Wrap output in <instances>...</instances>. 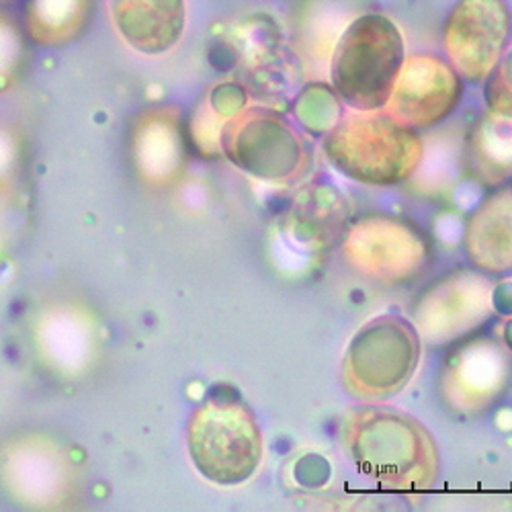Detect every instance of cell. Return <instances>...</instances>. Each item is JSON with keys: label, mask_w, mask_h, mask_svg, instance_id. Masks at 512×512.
I'll return each instance as SVG.
<instances>
[{"label": "cell", "mask_w": 512, "mask_h": 512, "mask_svg": "<svg viewBox=\"0 0 512 512\" xmlns=\"http://www.w3.org/2000/svg\"><path fill=\"white\" fill-rule=\"evenodd\" d=\"M347 437L357 467L381 488L416 492L435 484V441L410 414L386 406L361 408L351 418Z\"/></svg>", "instance_id": "1"}, {"label": "cell", "mask_w": 512, "mask_h": 512, "mask_svg": "<svg viewBox=\"0 0 512 512\" xmlns=\"http://www.w3.org/2000/svg\"><path fill=\"white\" fill-rule=\"evenodd\" d=\"M406 62L398 25L383 15H361L340 35L330 80L338 97L357 111L388 105Z\"/></svg>", "instance_id": "2"}, {"label": "cell", "mask_w": 512, "mask_h": 512, "mask_svg": "<svg viewBox=\"0 0 512 512\" xmlns=\"http://www.w3.org/2000/svg\"><path fill=\"white\" fill-rule=\"evenodd\" d=\"M330 160L371 185L406 181L420 164L422 144L412 127L386 111H359L340 121L326 140Z\"/></svg>", "instance_id": "3"}, {"label": "cell", "mask_w": 512, "mask_h": 512, "mask_svg": "<svg viewBox=\"0 0 512 512\" xmlns=\"http://www.w3.org/2000/svg\"><path fill=\"white\" fill-rule=\"evenodd\" d=\"M420 334L414 324L396 316H379L355 336L347 353V386L367 400L398 394L416 371Z\"/></svg>", "instance_id": "4"}, {"label": "cell", "mask_w": 512, "mask_h": 512, "mask_svg": "<svg viewBox=\"0 0 512 512\" xmlns=\"http://www.w3.org/2000/svg\"><path fill=\"white\" fill-rule=\"evenodd\" d=\"M512 359L496 338L469 334L445 357L439 392L445 406L459 416H478L508 390Z\"/></svg>", "instance_id": "5"}, {"label": "cell", "mask_w": 512, "mask_h": 512, "mask_svg": "<svg viewBox=\"0 0 512 512\" xmlns=\"http://www.w3.org/2000/svg\"><path fill=\"white\" fill-rule=\"evenodd\" d=\"M347 244L353 265L365 277L402 285L422 275L431 263V244L402 218L375 216L355 226Z\"/></svg>", "instance_id": "6"}, {"label": "cell", "mask_w": 512, "mask_h": 512, "mask_svg": "<svg viewBox=\"0 0 512 512\" xmlns=\"http://www.w3.org/2000/svg\"><path fill=\"white\" fill-rule=\"evenodd\" d=\"M512 13L504 0H459L445 23V50L469 82H484L506 54Z\"/></svg>", "instance_id": "7"}, {"label": "cell", "mask_w": 512, "mask_h": 512, "mask_svg": "<svg viewBox=\"0 0 512 512\" xmlns=\"http://www.w3.org/2000/svg\"><path fill=\"white\" fill-rule=\"evenodd\" d=\"M492 312L490 283L476 271H453L426 289L412 308L418 334L431 343H453L474 334Z\"/></svg>", "instance_id": "8"}, {"label": "cell", "mask_w": 512, "mask_h": 512, "mask_svg": "<svg viewBox=\"0 0 512 512\" xmlns=\"http://www.w3.org/2000/svg\"><path fill=\"white\" fill-rule=\"evenodd\" d=\"M461 95V74L451 62L418 54L404 62L392 97L383 111L412 130H424L449 117Z\"/></svg>", "instance_id": "9"}, {"label": "cell", "mask_w": 512, "mask_h": 512, "mask_svg": "<svg viewBox=\"0 0 512 512\" xmlns=\"http://www.w3.org/2000/svg\"><path fill=\"white\" fill-rule=\"evenodd\" d=\"M193 439L199 467L216 469L211 474L216 480L238 482L252 472L259 459L254 426L236 410H213L203 416Z\"/></svg>", "instance_id": "10"}, {"label": "cell", "mask_w": 512, "mask_h": 512, "mask_svg": "<svg viewBox=\"0 0 512 512\" xmlns=\"http://www.w3.org/2000/svg\"><path fill=\"white\" fill-rule=\"evenodd\" d=\"M107 7L119 35L142 54L173 50L185 33V0H107Z\"/></svg>", "instance_id": "11"}, {"label": "cell", "mask_w": 512, "mask_h": 512, "mask_svg": "<svg viewBox=\"0 0 512 512\" xmlns=\"http://www.w3.org/2000/svg\"><path fill=\"white\" fill-rule=\"evenodd\" d=\"M465 248L469 261L482 271L512 269V181L496 185L469 218Z\"/></svg>", "instance_id": "12"}, {"label": "cell", "mask_w": 512, "mask_h": 512, "mask_svg": "<svg viewBox=\"0 0 512 512\" xmlns=\"http://www.w3.org/2000/svg\"><path fill=\"white\" fill-rule=\"evenodd\" d=\"M95 0H29L25 27L41 46H62L89 25Z\"/></svg>", "instance_id": "13"}, {"label": "cell", "mask_w": 512, "mask_h": 512, "mask_svg": "<svg viewBox=\"0 0 512 512\" xmlns=\"http://www.w3.org/2000/svg\"><path fill=\"white\" fill-rule=\"evenodd\" d=\"M472 168L482 183L502 185L512 175V119L490 115L472 136Z\"/></svg>", "instance_id": "14"}, {"label": "cell", "mask_w": 512, "mask_h": 512, "mask_svg": "<svg viewBox=\"0 0 512 512\" xmlns=\"http://www.w3.org/2000/svg\"><path fill=\"white\" fill-rule=\"evenodd\" d=\"M484 82V95L490 113L512 119V50L502 56Z\"/></svg>", "instance_id": "15"}, {"label": "cell", "mask_w": 512, "mask_h": 512, "mask_svg": "<svg viewBox=\"0 0 512 512\" xmlns=\"http://www.w3.org/2000/svg\"><path fill=\"white\" fill-rule=\"evenodd\" d=\"M11 3H17V0H0V5H11Z\"/></svg>", "instance_id": "16"}]
</instances>
